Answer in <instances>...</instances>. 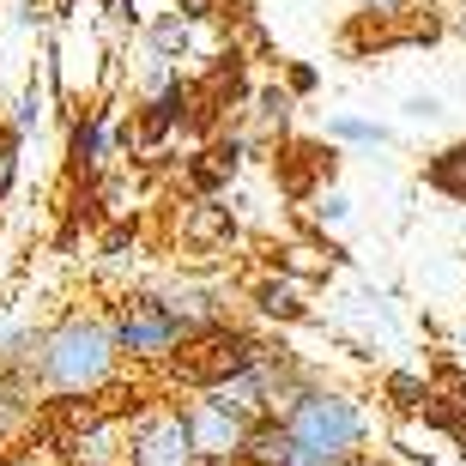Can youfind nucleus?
Listing matches in <instances>:
<instances>
[{
	"label": "nucleus",
	"mask_w": 466,
	"mask_h": 466,
	"mask_svg": "<svg viewBox=\"0 0 466 466\" xmlns=\"http://www.w3.org/2000/svg\"><path fill=\"white\" fill-rule=\"evenodd\" d=\"M121 351L109 339L104 309H67L61 321L36 333V351L25 363V381L31 394L55 400V406H79V400H97L121 381Z\"/></svg>",
	"instance_id": "f257e3e1"
},
{
	"label": "nucleus",
	"mask_w": 466,
	"mask_h": 466,
	"mask_svg": "<svg viewBox=\"0 0 466 466\" xmlns=\"http://www.w3.org/2000/svg\"><path fill=\"white\" fill-rule=\"evenodd\" d=\"M279 424H285V436H291V449L315 454V461H328V466L358 461L363 442H370V412H363V400L351 394V388H328V381H309Z\"/></svg>",
	"instance_id": "f03ea898"
},
{
	"label": "nucleus",
	"mask_w": 466,
	"mask_h": 466,
	"mask_svg": "<svg viewBox=\"0 0 466 466\" xmlns=\"http://www.w3.org/2000/svg\"><path fill=\"white\" fill-rule=\"evenodd\" d=\"M104 321H109V339H116L121 363H134V370H164V363H176L182 346H188L182 328L152 303V291H121Z\"/></svg>",
	"instance_id": "7ed1b4c3"
},
{
	"label": "nucleus",
	"mask_w": 466,
	"mask_h": 466,
	"mask_svg": "<svg viewBox=\"0 0 466 466\" xmlns=\"http://www.w3.org/2000/svg\"><path fill=\"white\" fill-rule=\"evenodd\" d=\"M146 291H152V303L182 328V339H200V333H212V328L230 321L225 279H212L207 267H176V273H164L157 285H146Z\"/></svg>",
	"instance_id": "20e7f679"
},
{
	"label": "nucleus",
	"mask_w": 466,
	"mask_h": 466,
	"mask_svg": "<svg viewBox=\"0 0 466 466\" xmlns=\"http://www.w3.org/2000/svg\"><path fill=\"white\" fill-rule=\"evenodd\" d=\"M176 418H182L188 449H194L200 466H242V442H248L255 424L230 418L225 406H212L207 394H182V400H176Z\"/></svg>",
	"instance_id": "39448f33"
},
{
	"label": "nucleus",
	"mask_w": 466,
	"mask_h": 466,
	"mask_svg": "<svg viewBox=\"0 0 466 466\" xmlns=\"http://www.w3.org/2000/svg\"><path fill=\"white\" fill-rule=\"evenodd\" d=\"M121 466H200L182 418H176V400H152V406L127 412V461Z\"/></svg>",
	"instance_id": "423d86ee"
},
{
	"label": "nucleus",
	"mask_w": 466,
	"mask_h": 466,
	"mask_svg": "<svg viewBox=\"0 0 466 466\" xmlns=\"http://www.w3.org/2000/svg\"><path fill=\"white\" fill-rule=\"evenodd\" d=\"M127 461V406L116 412H97L91 424L67 436V449H61V466H121Z\"/></svg>",
	"instance_id": "0eeeda50"
},
{
	"label": "nucleus",
	"mask_w": 466,
	"mask_h": 466,
	"mask_svg": "<svg viewBox=\"0 0 466 466\" xmlns=\"http://www.w3.org/2000/svg\"><path fill=\"white\" fill-rule=\"evenodd\" d=\"M176 237L188 248L182 267H200L207 255H225L230 242H237V218H230V207H218V200H188L182 218H176Z\"/></svg>",
	"instance_id": "6e6552de"
},
{
	"label": "nucleus",
	"mask_w": 466,
	"mask_h": 466,
	"mask_svg": "<svg viewBox=\"0 0 466 466\" xmlns=\"http://www.w3.org/2000/svg\"><path fill=\"white\" fill-rule=\"evenodd\" d=\"M109 104H91V109H73L67 116V164L73 176H104L116 146H109Z\"/></svg>",
	"instance_id": "1a4fd4ad"
},
{
	"label": "nucleus",
	"mask_w": 466,
	"mask_h": 466,
	"mask_svg": "<svg viewBox=\"0 0 466 466\" xmlns=\"http://www.w3.org/2000/svg\"><path fill=\"white\" fill-rule=\"evenodd\" d=\"M248 303H255L260 321H279V328H297V321H309V285H297V279L285 273H267L248 285Z\"/></svg>",
	"instance_id": "9d476101"
},
{
	"label": "nucleus",
	"mask_w": 466,
	"mask_h": 466,
	"mask_svg": "<svg viewBox=\"0 0 466 466\" xmlns=\"http://www.w3.org/2000/svg\"><path fill=\"white\" fill-rule=\"evenodd\" d=\"M333 260H346V255H339V248H328V242H315V237H297V242H279L273 273L297 279V285H321V279L333 273Z\"/></svg>",
	"instance_id": "9b49d317"
},
{
	"label": "nucleus",
	"mask_w": 466,
	"mask_h": 466,
	"mask_svg": "<svg viewBox=\"0 0 466 466\" xmlns=\"http://www.w3.org/2000/svg\"><path fill=\"white\" fill-rule=\"evenodd\" d=\"M36 406H43V400L31 394V381L0 370V442H6V449H13V436H25L36 424Z\"/></svg>",
	"instance_id": "f8f14e48"
},
{
	"label": "nucleus",
	"mask_w": 466,
	"mask_h": 466,
	"mask_svg": "<svg viewBox=\"0 0 466 466\" xmlns=\"http://www.w3.org/2000/svg\"><path fill=\"white\" fill-rule=\"evenodd\" d=\"M36 321L31 315H18L13 303H0V370L6 376H25V363H31V351H36Z\"/></svg>",
	"instance_id": "ddd939ff"
},
{
	"label": "nucleus",
	"mask_w": 466,
	"mask_h": 466,
	"mask_svg": "<svg viewBox=\"0 0 466 466\" xmlns=\"http://www.w3.org/2000/svg\"><path fill=\"white\" fill-rule=\"evenodd\" d=\"M328 139L333 146H358V152H388L394 127H381V121L358 116V109H339V116H328Z\"/></svg>",
	"instance_id": "4468645a"
},
{
	"label": "nucleus",
	"mask_w": 466,
	"mask_h": 466,
	"mask_svg": "<svg viewBox=\"0 0 466 466\" xmlns=\"http://www.w3.org/2000/svg\"><path fill=\"white\" fill-rule=\"evenodd\" d=\"M424 182H431L436 194H449V200H461V207H466V139L442 146V152L424 164Z\"/></svg>",
	"instance_id": "2eb2a0df"
},
{
	"label": "nucleus",
	"mask_w": 466,
	"mask_h": 466,
	"mask_svg": "<svg viewBox=\"0 0 466 466\" xmlns=\"http://www.w3.org/2000/svg\"><path fill=\"white\" fill-rule=\"evenodd\" d=\"M309 218H315V225H321V230H346L351 225V200H346V194H339V188H328V182H321V188H315L309 194Z\"/></svg>",
	"instance_id": "dca6fc26"
},
{
	"label": "nucleus",
	"mask_w": 466,
	"mask_h": 466,
	"mask_svg": "<svg viewBox=\"0 0 466 466\" xmlns=\"http://www.w3.org/2000/svg\"><path fill=\"white\" fill-rule=\"evenodd\" d=\"M43 116H49V97H43V91H36V79L25 91H18V104H13V121H6V127H13L18 139L25 134H36V127H43Z\"/></svg>",
	"instance_id": "f3484780"
},
{
	"label": "nucleus",
	"mask_w": 466,
	"mask_h": 466,
	"mask_svg": "<svg viewBox=\"0 0 466 466\" xmlns=\"http://www.w3.org/2000/svg\"><path fill=\"white\" fill-rule=\"evenodd\" d=\"M255 121L267 127V134L285 139V127H291V91H260L255 97Z\"/></svg>",
	"instance_id": "a211bd4d"
},
{
	"label": "nucleus",
	"mask_w": 466,
	"mask_h": 466,
	"mask_svg": "<svg viewBox=\"0 0 466 466\" xmlns=\"http://www.w3.org/2000/svg\"><path fill=\"white\" fill-rule=\"evenodd\" d=\"M418 6H431V0H358V13L370 18V25H400V18L418 13Z\"/></svg>",
	"instance_id": "6ab92c4d"
},
{
	"label": "nucleus",
	"mask_w": 466,
	"mask_h": 466,
	"mask_svg": "<svg viewBox=\"0 0 466 466\" xmlns=\"http://www.w3.org/2000/svg\"><path fill=\"white\" fill-rule=\"evenodd\" d=\"M400 116H406V121H418V127H436V121L449 116V109H442V97H431V91H412V97L400 104Z\"/></svg>",
	"instance_id": "aec40b11"
},
{
	"label": "nucleus",
	"mask_w": 466,
	"mask_h": 466,
	"mask_svg": "<svg viewBox=\"0 0 466 466\" xmlns=\"http://www.w3.org/2000/svg\"><path fill=\"white\" fill-rule=\"evenodd\" d=\"M18 146H25V139H18L13 127H0V200H6L13 182H18Z\"/></svg>",
	"instance_id": "412c9836"
},
{
	"label": "nucleus",
	"mask_w": 466,
	"mask_h": 466,
	"mask_svg": "<svg viewBox=\"0 0 466 466\" xmlns=\"http://www.w3.org/2000/svg\"><path fill=\"white\" fill-rule=\"evenodd\" d=\"M388 394H394V406H400V412H418V406L431 400V388H424L418 376H388Z\"/></svg>",
	"instance_id": "4be33fe9"
},
{
	"label": "nucleus",
	"mask_w": 466,
	"mask_h": 466,
	"mask_svg": "<svg viewBox=\"0 0 466 466\" xmlns=\"http://www.w3.org/2000/svg\"><path fill=\"white\" fill-rule=\"evenodd\" d=\"M315 79H321V73H315L309 61H291V67H285V86H291V97H303V91H315Z\"/></svg>",
	"instance_id": "5701e85b"
},
{
	"label": "nucleus",
	"mask_w": 466,
	"mask_h": 466,
	"mask_svg": "<svg viewBox=\"0 0 466 466\" xmlns=\"http://www.w3.org/2000/svg\"><path fill=\"white\" fill-rule=\"evenodd\" d=\"M18 25H25V31H43V25H49V6H43V0H25V6H18Z\"/></svg>",
	"instance_id": "b1692460"
},
{
	"label": "nucleus",
	"mask_w": 466,
	"mask_h": 466,
	"mask_svg": "<svg viewBox=\"0 0 466 466\" xmlns=\"http://www.w3.org/2000/svg\"><path fill=\"white\" fill-rule=\"evenodd\" d=\"M442 18H449V31L466 43V0H442Z\"/></svg>",
	"instance_id": "393cba45"
},
{
	"label": "nucleus",
	"mask_w": 466,
	"mask_h": 466,
	"mask_svg": "<svg viewBox=\"0 0 466 466\" xmlns=\"http://www.w3.org/2000/svg\"><path fill=\"white\" fill-rule=\"evenodd\" d=\"M339 466H381L376 454H358V461H339Z\"/></svg>",
	"instance_id": "a878e982"
},
{
	"label": "nucleus",
	"mask_w": 466,
	"mask_h": 466,
	"mask_svg": "<svg viewBox=\"0 0 466 466\" xmlns=\"http://www.w3.org/2000/svg\"><path fill=\"white\" fill-rule=\"evenodd\" d=\"M6 461H13V449H6V442H0V466H6Z\"/></svg>",
	"instance_id": "bb28decb"
},
{
	"label": "nucleus",
	"mask_w": 466,
	"mask_h": 466,
	"mask_svg": "<svg viewBox=\"0 0 466 466\" xmlns=\"http://www.w3.org/2000/svg\"><path fill=\"white\" fill-rule=\"evenodd\" d=\"M431 6H442V0H431Z\"/></svg>",
	"instance_id": "cd10ccee"
}]
</instances>
